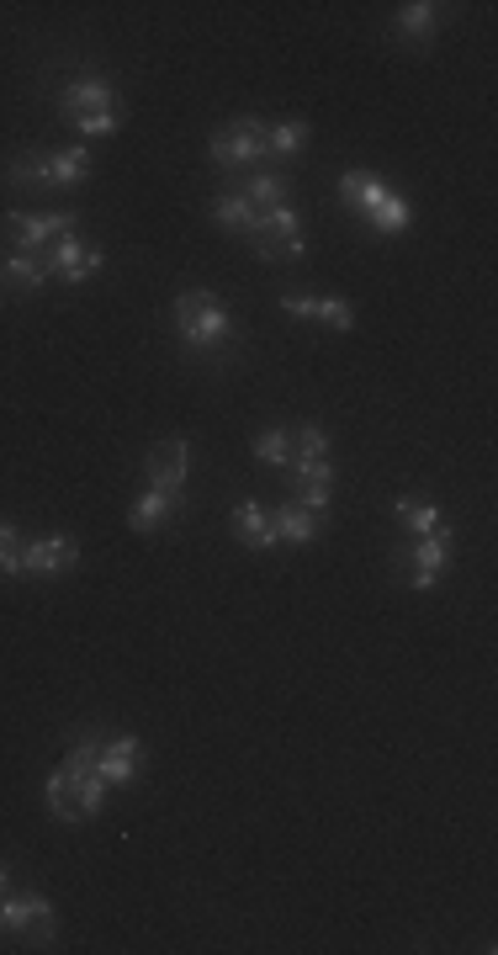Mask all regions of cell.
Instances as JSON below:
<instances>
[{
  "label": "cell",
  "instance_id": "d4e9b609",
  "mask_svg": "<svg viewBox=\"0 0 498 955\" xmlns=\"http://www.w3.org/2000/svg\"><path fill=\"white\" fill-rule=\"evenodd\" d=\"M392 28L403 32V37H430V32H435V6H430V0H409V6H398Z\"/></svg>",
  "mask_w": 498,
  "mask_h": 955
},
{
  "label": "cell",
  "instance_id": "484cf974",
  "mask_svg": "<svg viewBox=\"0 0 498 955\" xmlns=\"http://www.w3.org/2000/svg\"><path fill=\"white\" fill-rule=\"evenodd\" d=\"M22 547H27V541H22V526H16V520H0V573H5V579H22V573H27V568H22Z\"/></svg>",
  "mask_w": 498,
  "mask_h": 955
},
{
  "label": "cell",
  "instance_id": "f546056e",
  "mask_svg": "<svg viewBox=\"0 0 498 955\" xmlns=\"http://www.w3.org/2000/svg\"><path fill=\"white\" fill-rule=\"evenodd\" d=\"M287 473H292L297 489H302V483H329V478H334V468H329V457H292V468H287Z\"/></svg>",
  "mask_w": 498,
  "mask_h": 955
},
{
  "label": "cell",
  "instance_id": "8992f818",
  "mask_svg": "<svg viewBox=\"0 0 498 955\" xmlns=\"http://www.w3.org/2000/svg\"><path fill=\"white\" fill-rule=\"evenodd\" d=\"M43 266H48V276H59V282H69V287H80V282H90L96 271L107 266V255H101V244H80L75 234L54 239L48 250H43Z\"/></svg>",
  "mask_w": 498,
  "mask_h": 955
},
{
  "label": "cell",
  "instance_id": "ffe728a7",
  "mask_svg": "<svg viewBox=\"0 0 498 955\" xmlns=\"http://www.w3.org/2000/svg\"><path fill=\"white\" fill-rule=\"evenodd\" d=\"M308 122L302 118H287V122H270V133H265V154H276V160H292V154L308 150Z\"/></svg>",
  "mask_w": 498,
  "mask_h": 955
},
{
  "label": "cell",
  "instance_id": "7c38bea8",
  "mask_svg": "<svg viewBox=\"0 0 498 955\" xmlns=\"http://www.w3.org/2000/svg\"><path fill=\"white\" fill-rule=\"evenodd\" d=\"M180 509H186V494H165V489H148L144 500L128 509V526H133L139 537H148V531H159L165 520H176Z\"/></svg>",
  "mask_w": 498,
  "mask_h": 955
},
{
  "label": "cell",
  "instance_id": "83f0119b",
  "mask_svg": "<svg viewBox=\"0 0 498 955\" xmlns=\"http://www.w3.org/2000/svg\"><path fill=\"white\" fill-rule=\"evenodd\" d=\"M308 250V239L302 234H292V239H265V234H255V255L261 261H297Z\"/></svg>",
  "mask_w": 498,
  "mask_h": 955
},
{
  "label": "cell",
  "instance_id": "ac0fdd59",
  "mask_svg": "<svg viewBox=\"0 0 498 955\" xmlns=\"http://www.w3.org/2000/svg\"><path fill=\"white\" fill-rule=\"evenodd\" d=\"M381 191H387V180H381L377 171H366V165H355V171H345V176H340V197H345L355 212H366Z\"/></svg>",
  "mask_w": 498,
  "mask_h": 955
},
{
  "label": "cell",
  "instance_id": "f1b7e54d",
  "mask_svg": "<svg viewBox=\"0 0 498 955\" xmlns=\"http://www.w3.org/2000/svg\"><path fill=\"white\" fill-rule=\"evenodd\" d=\"M292 457H329V436H323V425H297L292 430Z\"/></svg>",
  "mask_w": 498,
  "mask_h": 955
},
{
  "label": "cell",
  "instance_id": "ba28073f",
  "mask_svg": "<svg viewBox=\"0 0 498 955\" xmlns=\"http://www.w3.org/2000/svg\"><path fill=\"white\" fill-rule=\"evenodd\" d=\"M112 107H118V90H112V80H101V75H75V80L64 86V96H59V112H64L69 128H75L80 118L112 112Z\"/></svg>",
  "mask_w": 498,
  "mask_h": 955
},
{
  "label": "cell",
  "instance_id": "2e32d148",
  "mask_svg": "<svg viewBox=\"0 0 498 955\" xmlns=\"http://www.w3.org/2000/svg\"><path fill=\"white\" fill-rule=\"evenodd\" d=\"M48 806H54L59 823H80V817H86V806H80V786H75V770H69V765H59V770L48 776Z\"/></svg>",
  "mask_w": 498,
  "mask_h": 955
},
{
  "label": "cell",
  "instance_id": "30bf717a",
  "mask_svg": "<svg viewBox=\"0 0 498 955\" xmlns=\"http://www.w3.org/2000/svg\"><path fill=\"white\" fill-rule=\"evenodd\" d=\"M80 563V541L75 537H43V541H27L22 547V568L37 573V579H59L69 568Z\"/></svg>",
  "mask_w": 498,
  "mask_h": 955
},
{
  "label": "cell",
  "instance_id": "4316f807",
  "mask_svg": "<svg viewBox=\"0 0 498 955\" xmlns=\"http://www.w3.org/2000/svg\"><path fill=\"white\" fill-rule=\"evenodd\" d=\"M5 180H11V186H48V160H43L37 150L16 154L11 171H5Z\"/></svg>",
  "mask_w": 498,
  "mask_h": 955
},
{
  "label": "cell",
  "instance_id": "cb8c5ba5",
  "mask_svg": "<svg viewBox=\"0 0 498 955\" xmlns=\"http://www.w3.org/2000/svg\"><path fill=\"white\" fill-rule=\"evenodd\" d=\"M255 457L265 468H292V430L287 425H265L255 436Z\"/></svg>",
  "mask_w": 498,
  "mask_h": 955
},
{
  "label": "cell",
  "instance_id": "6da1fadb",
  "mask_svg": "<svg viewBox=\"0 0 498 955\" xmlns=\"http://www.w3.org/2000/svg\"><path fill=\"white\" fill-rule=\"evenodd\" d=\"M176 329H180L186 345H197V351H218V345L234 334V314H229V303L218 298V293L191 287V293H180L176 298Z\"/></svg>",
  "mask_w": 498,
  "mask_h": 955
},
{
  "label": "cell",
  "instance_id": "8fae6325",
  "mask_svg": "<svg viewBox=\"0 0 498 955\" xmlns=\"http://www.w3.org/2000/svg\"><path fill=\"white\" fill-rule=\"evenodd\" d=\"M281 308L292 319H319L329 329H355V308L345 298H308V293H281Z\"/></svg>",
  "mask_w": 498,
  "mask_h": 955
},
{
  "label": "cell",
  "instance_id": "9c48e42d",
  "mask_svg": "<svg viewBox=\"0 0 498 955\" xmlns=\"http://www.w3.org/2000/svg\"><path fill=\"white\" fill-rule=\"evenodd\" d=\"M139 770H144V744H139L133 733L107 738V744H101V754H96V776L107 780V786H133V780H139Z\"/></svg>",
  "mask_w": 498,
  "mask_h": 955
},
{
  "label": "cell",
  "instance_id": "7402d4cb",
  "mask_svg": "<svg viewBox=\"0 0 498 955\" xmlns=\"http://www.w3.org/2000/svg\"><path fill=\"white\" fill-rule=\"evenodd\" d=\"M0 276H11L22 293H37L43 282H48V266H43V255H32V250H16V255H5L0 261Z\"/></svg>",
  "mask_w": 498,
  "mask_h": 955
},
{
  "label": "cell",
  "instance_id": "3957f363",
  "mask_svg": "<svg viewBox=\"0 0 498 955\" xmlns=\"http://www.w3.org/2000/svg\"><path fill=\"white\" fill-rule=\"evenodd\" d=\"M0 929H11L27 951H54V945H59L54 902L43 892H5L0 897Z\"/></svg>",
  "mask_w": 498,
  "mask_h": 955
},
{
  "label": "cell",
  "instance_id": "4dcf8cb0",
  "mask_svg": "<svg viewBox=\"0 0 498 955\" xmlns=\"http://www.w3.org/2000/svg\"><path fill=\"white\" fill-rule=\"evenodd\" d=\"M118 122H122V112L112 107V112H96V118H80V122H75V133H80V139H101V133H118Z\"/></svg>",
  "mask_w": 498,
  "mask_h": 955
},
{
  "label": "cell",
  "instance_id": "7a4b0ae2",
  "mask_svg": "<svg viewBox=\"0 0 498 955\" xmlns=\"http://www.w3.org/2000/svg\"><path fill=\"white\" fill-rule=\"evenodd\" d=\"M451 547H456V531L451 526H435L430 537H413L403 547H392V573L409 584V590H435L451 568Z\"/></svg>",
  "mask_w": 498,
  "mask_h": 955
},
{
  "label": "cell",
  "instance_id": "603a6c76",
  "mask_svg": "<svg viewBox=\"0 0 498 955\" xmlns=\"http://www.w3.org/2000/svg\"><path fill=\"white\" fill-rule=\"evenodd\" d=\"M244 202H250L255 212L281 208V202H287V176H276V171H261V176H250V180H244Z\"/></svg>",
  "mask_w": 498,
  "mask_h": 955
},
{
  "label": "cell",
  "instance_id": "e0dca14e",
  "mask_svg": "<svg viewBox=\"0 0 498 955\" xmlns=\"http://www.w3.org/2000/svg\"><path fill=\"white\" fill-rule=\"evenodd\" d=\"M361 218H366V223H372V234H403V229H409V202H403V197H398V191H381L377 202H372V208L361 212Z\"/></svg>",
  "mask_w": 498,
  "mask_h": 955
},
{
  "label": "cell",
  "instance_id": "5b68a950",
  "mask_svg": "<svg viewBox=\"0 0 498 955\" xmlns=\"http://www.w3.org/2000/svg\"><path fill=\"white\" fill-rule=\"evenodd\" d=\"M75 223H80V212H75V208H59V212H5L11 244H16V250H32V255H43L54 239L75 234Z\"/></svg>",
  "mask_w": 498,
  "mask_h": 955
},
{
  "label": "cell",
  "instance_id": "4fadbf2b",
  "mask_svg": "<svg viewBox=\"0 0 498 955\" xmlns=\"http://www.w3.org/2000/svg\"><path fill=\"white\" fill-rule=\"evenodd\" d=\"M229 520H234V537L244 541V547H261V552H270V547H276V531H270V509H265L261 500H239Z\"/></svg>",
  "mask_w": 498,
  "mask_h": 955
},
{
  "label": "cell",
  "instance_id": "52a82bcc",
  "mask_svg": "<svg viewBox=\"0 0 498 955\" xmlns=\"http://www.w3.org/2000/svg\"><path fill=\"white\" fill-rule=\"evenodd\" d=\"M186 473H191V441H186V436H170V441H154V447H148V457H144L148 489L180 494V489H186Z\"/></svg>",
  "mask_w": 498,
  "mask_h": 955
},
{
  "label": "cell",
  "instance_id": "1f68e13d",
  "mask_svg": "<svg viewBox=\"0 0 498 955\" xmlns=\"http://www.w3.org/2000/svg\"><path fill=\"white\" fill-rule=\"evenodd\" d=\"M11 892V870H5V860H0V897Z\"/></svg>",
  "mask_w": 498,
  "mask_h": 955
},
{
  "label": "cell",
  "instance_id": "277c9868",
  "mask_svg": "<svg viewBox=\"0 0 498 955\" xmlns=\"http://www.w3.org/2000/svg\"><path fill=\"white\" fill-rule=\"evenodd\" d=\"M265 133H270L265 118H234L229 128H218V133L207 139V154H212V165H223V171H244V165H255L265 154Z\"/></svg>",
  "mask_w": 498,
  "mask_h": 955
},
{
  "label": "cell",
  "instance_id": "d6986e66",
  "mask_svg": "<svg viewBox=\"0 0 498 955\" xmlns=\"http://www.w3.org/2000/svg\"><path fill=\"white\" fill-rule=\"evenodd\" d=\"M90 176V150L86 144H69V150L48 154V186H80Z\"/></svg>",
  "mask_w": 498,
  "mask_h": 955
},
{
  "label": "cell",
  "instance_id": "9a60e30c",
  "mask_svg": "<svg viewBox=\"0 0 498 955\" xmlns=\"http://www.w3.org/2000/svg\"><path fill=\"white\" fill-rule=\"evenodd\" d=\"M392 520H403L409 537H430L435 526H445L435 500H419V494H398V500H392Z\"/></svg>",
  "mask_w": 498,
  "mask_h": 955
},
{
  "label": "cell",
  "instance_id": "5bb4252c",
  "mask_svg": "<svg viewBox=\"0 0 498 955\" xmlns=\"http://www.w3.org/2000/svg\"><path fill=\"white\" fill-rule=\"evenodd\" d=\"M270 531H276V541H313L319 537V515L313 509H302L297 500H287V505H276L270 509Z\"/></svg>",
  "mask_w": 498,
  "mask_h": 955
},
{
  "label": "cell",
  "instance_id": "44dd1931",
  "mask_svg": "<svg viewBox=\"0 0 498 955\" xmlns=\"http://www.w3.org/2000/svg\"><path fill=\"white\" fill-rule=\"evenodd\" d=\"M212 223H223L229 234H255V208L244 202V191H229V197H218L212 202Z\"/></svg>",
  "mask_w": 498,
  "mask_h": 955
}]
</instances>
